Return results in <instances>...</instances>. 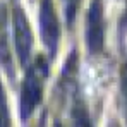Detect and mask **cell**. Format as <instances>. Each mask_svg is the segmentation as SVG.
I'll use <instances>...</instances> for the list:
<instances>
[{
    "label": "cell",
    "mask_w": 127,
    "mask_h": 127,
    "mask_svg": "<svg viewBox=\"0 0 127 127\" xmlns=\"http://www.w3.org/2000/svg\"><path fill=\"white\" fill-rule=\"evenodd\" d=\"M14 33H16V46H17L19 59H21L22 64H26L29 55H31L33 38H31V29H29L28 19L22 14L21 9L14 10Z\"/></svg>",
    "instance_id": "4"
},
{
    "label": "cell",
    "mask_w": 127,
    "mask_h": 127,
    "mask_svg": "<svg viewBox=\"0 0 127 127\" xmlns=\"http://www.w3.org/2000/svg\"><path fill=\"white\" fill-rule=\"evenodd\" d=\"M40 26H41V34L45 45L55 52L57 41H59V21L53 10L52 0H43L41 2V12H40Z\"/></svg>",
    "instance_id": "3"
},
{
    "label": "cell",
    "mask_w": 127,
    "mask_h": 127,
    "mask_svg": "<svg viewBox=\"0 0 127 127\" xmlns=\"http://www.w3.org/2000/svg\"><path fill=\"white\" fill-rule=\"evenodd\" d=\"M9 110L5 105V98H3V91H2V86H0V127H9Z\"/></svg>",
    "instance_id": "5"
},
{
    "label": "cell",
    "mask_w": 127,
    "mask_h": 127,
    "mask_svg": "<svg viewBox=\"0 0 127 127\" xmlns=\"http://www.w3.org/2000/svg\"><path fill=\"white\" fill-rule=\"evenodd\" d=\"M64 5H65V16H67V21L70 22L72 19H74L76 10H77L79 0H64Z\"/></svg>",
    "instance_id": "6"
},
{
    "label": "cell",
    "mask_w": 127,
    "mask_h": 127,
    "mask_svg": "<svg viewBox=\"0 0 127 127\" xmlns=\"http://www.w3.org/2000/svg\"><path fill=\"white\" fill-rule=\"evenodd\" d=\"M46 69L43 62L40 60L38 64H34L26 76L24 81V88H22V98H21V113L24 119L29 117V113L38 106L40 100H41L43 93V76H45Z\"/></svg>",
    "instance_id": "1"
},
{
    "label": "cell",
    "mask_w": 127,
    "mask_h": 127,
    "mask_svg": "<svg viewBox=\"0 0 127 127\" xmlns=\"http://www.w3.org/2000/svg\"><path fill=\"white\" fill-rule=\"evenodd\" d=\"M105 40V26H103V12L100 0H93L91 9L88 12V24H86V43L88 48L95 53L100 52Z\"/></svg>",
    "instance_id": "2"
}]
</instances>
